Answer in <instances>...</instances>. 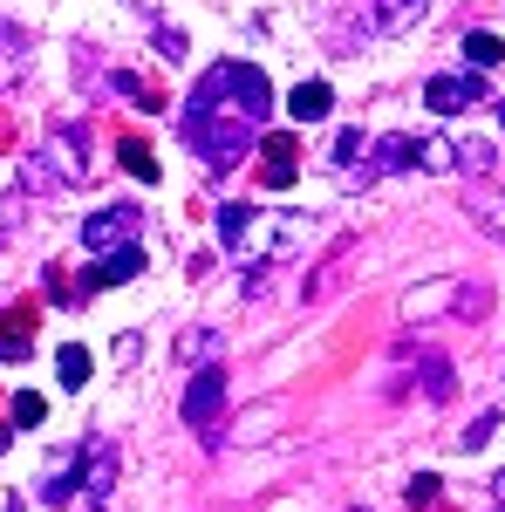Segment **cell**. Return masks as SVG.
Returning a JSON list of instances; mask_svg holds the SVG:
<instances>
[{"instance_id": "cell-25", "label": "cell", "mask_w": 505, "mask_h": 512, "mask_svg": "<svg viewBox=\"0 0 505 512\" xmlns=\"http://www.w3.org/2000/svg\"><path fill=\"white\" fill-rule=\"evenodd\" d=\"M355 512H362V506H355Z\"/></svg>"}, {"instance_id": "cell-3", "label": "cell", "mask_w": 505, "mask_h": 512, "mask_svg": "<svg viewBox=\"0 0 505 512\" xmlns=\"http://www.w3.org/2000/svg\"><path fill=\"white\" fill-rule=\"evenodd\" d=\"M185 424H192L198 437H219V424H226V376L219 369H198L192 390H185Z\"/></svg>"}, {"instance_id": "cell-5", "label": "cell", "mask_w": 505, "mask_h": 512, "mask_svg": "<svg viewBox=\"0 0 505 512\" xmlns=\"http://www.w3.org/2000/svg\"><path fill=\"white\" fill-rule=\"evenodd\" d=\"M35 164H55V185H76V178H89V144H82V130H48V144L35 151Z\"/></svg>"}, {"instance_id": "cell-18", "label": "cell", "mask_w": 505, "mask_h": 512, "mask_svg": "<svg viewBox=\"0 0 505 512\" xmlns=\"http://www.w3.org/2000/svg\"><path fill=\"white\" fill-rule=\"evenodd\" d=\"M55 376L69 383V390H89V349L69 342V349H55Z\"/></svg>"}, {"instance_id": "cell-24", "label": "cell", "mask_w": 505, "mask_h": 512, "mask_svg": "<svg viewBox=\"0 0 505 512\" xmlns=\"http://www.w3.org/2000/svg\"><path fill=\"white\" fill-rule=\"evenodd\" d=\"M492 492H499V499H505V472H499V478H492Z\"/></svg>"}, {"instance_id": "cell-12", "label": "cell", "mask_w": 505, "mask_h": 512, "mask_svg": "<svg viewBox=\"0 0 505 512\" xmlns=\"http://www.w3.org/2000/svg\"><path fill=\"white\" fill-rule=\"evenodd\" d=\"M130 274H144V246H123V253H103V260H96V274H89V287H123Z\"/></svg>"}, {"instance_id": "cell-15", "label": "cell", "mask_w": 505, "mask_h": 512, "mask_svg": "<svg viewBox=\"0 0 505 512\" xmlns=\"http://www.w3.org/2000/svg\"><path fill=\"white\" fill-rule=\"evenodd\" d=\"M465 212L485 226V233H499L505 239V192H492V185H478V192L465 198Z\"/></svg>"}, {"instance_id": "cell-1", "label": "cell", "mask_w": 505, "mask_h": 512, "mask_svg": "<svg viewBox=\"0 0 505 512\" xmlns=\"http://www.w3.org/2000/svg\"><path fill=\"white\" fill-rule=\"evenodd\" d=\"M267 110H273V89L253 62H212L198 76L185 117H178V137L198 151V164L212 178H226V171H239L246 144L267 130Z\"/></svg>"}, {"instance_id": "cell-2", "label": "cell", "mask_w": 505, "mask_h": 512, "mask_svg": "<svg viewBox=\"0 0 505 512\" xmlns=\"http://www.w3.org/2000/svg\"><path fill=\"white\" fill-rule=\"evenodd\" d=\"M82 246L103 260V253H123V246H144V219H137V205H103L89 226H82Z\"/></svg>"}, {"instance_id": "cell-22", "label": "cell", "mask_w": 505, "mask_h": 512, "mask_svg": "<svg viewBox=\"0 0 505 512\" xmlns=\"http://www.w3.org/2000/svg\"><path fill=\"white\" fill-rule=\"evenodd\" d=\"M41 417H48V403H41L35 390H21V396H14V424H41Z\"/></svg>"}, {"instance_id": "cell-13", "label": "cell", "mask_w": 505, "mask_h": 512, "mask_svg": "<svg viewBox=\"0 0 505 512\" xmlns=\"http://www.w3.org/2000/svg\"><path fill=\"white\" fill-rule=\"evenodd\" d=\"M253 233H260V212H253V205H226V212H219V239H226L233 253H253Z\"/></svg>"}, {"instance_id": "cell-10", "label": "cell", "mask_w": 505, "mask_h": 512, "mask_svg": "<svg viewBox=\"0 0 505 512\" xmlns=\"http://www.w3.org/2000/svg\"><path fill=\"white\" fill-rule=\"evenodd\" d=\"M110 485H117V444H89V472H82V492L103 506V499H110Z\"/></svg>"}, {"instance_id": "cell-20", "label": "cell", "mask_w": 505, "mask_h": 512, "mask_svg": "<svg viewBox=\"0 0 505 512\" xmlns=\"http://www.w3.org/2000/svg\"><path fill=\"white\" fill-rule=\"evenodd\" d=\"M410 506H417V512H437V506H444V485H437L430 472H417V478H410Z\"/></svg>"}, {"instance_id": "cell-14", "label": "cell", "mask_w": 505, "mask_h": 512, "mask_svg": "<svg viewBox=\"0 0 505 512\" xmlns=\"http://www.w3.org/2000/svg\"><path fill=\"white\" fill-rule=\"evenodd\" d=\"M417 14H424V0H369V21H376L383 35H403Z\"/></svg>"}, {"instance_id": "cell-6", "label": "cell", "mask_w": 505, "mask_h": 512, "mask_svg": "<svg viewBox=\"0 0 505 512\" xmlns=\"http://www.w3.org/2000/svg\"><path fill=\"white\" fill-rule=\"evenodd\" d=\"M35 321H41L35 294H28V301H14V308L0 315V362H21V355L35 349Z\"/></svg>"}, {"instance_id": "cell-23", "label": "cell", "mask_w": 505, "mask_h": 512, "mask_svg": "<svg viewBox=\"0 0 505 512\" xmlns=\"http://www.w3.org/2000/svg\"><path fill=\"white\" fill-rule=\"evenodd\" d=\"M355 151H362V137H355V130H342V137H335V164H349Z\"/></svg>"}, {"instance_id": "cell-9", "label": "cell", "mask_w": 505, "mask_h": 512, "mask_svg": "<svg viewBox=\"0 0 505 512\" xmlns=\"http://www.w3.org/2000/svg\"><path fill=\"white\" fill-rule=\"evenodd\" d=\"M294 164H301L294 137H287V130H273V137H267V164H260V178H267L273 192H287V185H294Z\"/></svg>"}, {"instance_id": "cell-16", "label": "cell", "mask_w": 505, "mask_h": 512, "mask_svg": "<svg viewBox=\"0 0 505 512\" xmlns=\"http://www.w3.org/2000/svg\"><path fill=\"white\" fill-rule=\"evenodd\" d=\"M505 62V41L499 35H485V28H478V35H465V69H478V76H485V69H499Z\"/></svg>"}, {"instance_id": "cell-21", "label": "cell", "mask_w": 505, "mask_h": 512, "mask_svg": "<svg viewBox=\"0 0 505 512\" xmlns=\"http://www.w3.org/2000/svg\"><path fill=\"white\" fill-rule=\"evenodd\" d=\"M492 431H499V417H492V410H478V417L465 424V437H458V451H478V444H485Z\"/></svg>"}, {"instance_id": "cell-11", "label": "cell", "mask_w": 505, "mask_h": 512, "mask_svg": "<svg viewBox=\"0 0 505 512\" xmlns=\"http://www.w3.org/2000/svg\"><path fill=\"white\" fill-rule=\"evenodd\" d=\"M328 110H335V89H328V82H301V89L287 96V117L294 123H321Z\"/></svg>"}, {"instance_id": "cell-8", "label": "cell", "mask_w": 505, "mask_h": 512, "mask_svg": "<svg viewBox=\"0 0 505 512\" xmlns=\"http://www.w3.org/2000/svg\"><path fill=\"white\" fill-rule=\"evenodd\" d=\"M410 164H424V137H410V130H389L383 144L369 151V178H376V171H410Z\"/></svg>"}, {"instance_id": "cell-7", "label": "cell", "mask_w": 505, "mask_h": 512, "mask_svg": "<svg viewBox=\"0 0 505 512\" xmlns=\"http://www.w3.org/2000/svg\"><path fill=\"white\" fill-rule=\"evenodd\" d=\"M28 69H35V41L21 35L14 21H0V89L28 82Z\"/></svg>"}, {"instance_id": "cell-19", "label": "cell", "mask_w": 505, "mask_h": 512, "mask_svg": "<svg viewBox=\"0 0 505 512\" xmlns=\"http://www.w3.org/2000/svg\"><path fill=\"white\" fill-rule=\"evenodd\" d=\"M424 171H465L458 164V144L451 137H424Z\"/></svg>"}, {"instance_id": "cell-4", "label": "cell", "mask_w": 505, "mask_h": 512, "mask_svg": "<svg viewBox=\"0 0 505 512\" xmlns=\"http://www.w3.org/2000/svg\"><path fill=\"white\" fill-rule=\"evenodd\" d=\"M478 103H485V76H478V69L424 82V110H437V117H458V110H478Z\"/></svg>"}, {"instance_id": "cell-17", "label": "cell", "mask_w": 505, "mask_h": 512, "mask_svg": "<svg viewBox=\"0 0 505 512\" xmlns=\"http://www.w3.org/2000/svg\"><path fill=\"white\" fill-rule=\"evenodd\" d=\"M117 158H123V171H130V178L157 185V158H151V144H144V137H123V144H117Z\"/></svg>"}]
</instances>
